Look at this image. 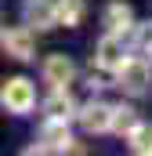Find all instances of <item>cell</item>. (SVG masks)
Wrapping results in <instances>:
<instances>
[{
    "mask_svg": "<svg viewBox=\"0 0 152 156\" xmlns=\"http://www.w3.org/2000/svg\"><path fill=\"white\" fill-rule=\"evenodd\" d=\"M43 113L54 120H69V116H80V109H76L73 94L65 91V87H51V98L43 102Z\"/></svg>",
    "mask_w": 152,
    "mask_h": 156,
    "instance_id": "obj_10",
    "label": "cell"
},
{
    "mask_svg": "<svg viewBox=\"0 0 152 156\" xmlns=\"http://www.w3.org/2000/svg\"><path fill=\"white\" fill-rule=\"evenodd\" d=\"M116 80H119V87H123L127 94H141V91H149V83H152V66L145 58H127V62L119 66Z\"/></svg>",
    "mask_w": 152,
    "mask_h": 156,
    "instance_id": "obj_3",
    "label": "cell"
},
{
    "mask_svg": "<svg viewBox=\"0 0 152 156\" xmlns=\"http://www.w3.org/2000/svg\"><path fill=\"white\" fill-rule=\"evenodd\" d=\"M80 123H83L87 134H105V131H112V105H105V102L83 105V109H80Z\"/></svg>",
    "mask_w": 152,
    "mask_h": 156,
    "instance_id": "obj_8",
    "label": "cell"
},
{
    "mask_svg": "<svg viewBox=\"0 0 152 156\" xmlns=\"http://www.w3.org/2000/svg\"><path fill=\"white\" fill-rule=\"evenodd\" d=\"M145 51H149V55H152V44H149V47H145Z\"/></svg>",
    "mask_w": 152,
    "mask_h": 156,
    "instance_id": "obj_14",
    "label": "cell"
},
{
    "mask_svg": "<svg viewBox=\"0 0 152 156\" xmlns=\"http://www.w3.org/2000/svg\"><path fill=\"white\" fill-rule=\"evenodd\" d=\"M83 22V0H62L58 4V26H80Z\"/></svg>",
    "mask_w": 152,
    "mask_h": 156,
    "instance_id": "obj_12",
    "label": "cell"
},
{
    "mask_svg": "<svg viewBox=\"0 0 152 156\" xmlns=\"http://www.w3.org/2000/svg\"><path fill=\"white\" fill-rule=\"evenodd\" d=\"M0 102H4V109H7V113L26 116V113L36 105V91H33V83H29L26 76H11V80H4Z\"/></svg>",
    "mask_w": 152,
    "mask_h": 156,
    "instance_id": "obj_1",
    "label": "cell"
},
{
    "mask_svg": "<svg viewBox=\"0 0 152 156\" xmlns=\"http://www.w3.org/2000/svg\"><path fill=\"white\" fill-rule=\"evenodd\" d=\"M127 142H130V149H134V153H152V127L138 123V127H134V134H130Z\"/></svg>",
    "mask_w": 152,
    "mask_h": 156,
    "instance_id": "obj_13",
    "label": "cell"
},
{
    "mask_svg": "<svg viewBox=\"0 0 152 156\" xmlns=\"http://www.w3.org/2000/svg\"><path fill=\"white\" fill-rule=\"evenodd\" d=\"M94 62H98V69H105V73H119V66L127 62V51H123L119 33H105V37L98 40V47H94Z\"/></svg>",
    "mask_w": 152,
    "mask_h": 156,
    "instance_id": "obj_4",
    "label": "cell"
},
{
    "mask_svg": "<svg viewBox=\"0 0 152 156\" xmlns=\"http://www.w3.org/2000/svg\"><path fill=\"white\" fill-rule=\"evenodd\" d=\"M40 73H43V80H47L51 87H69L73 76H76V66H73L69 55H47Z\"/></svg>",
    "mask_w": 152,
    "mask_h": 156,
    "instance_id": "obj_6",
    "label": "cell"
},
{
    "mask_svg": "<svg viewBox=\"0 0 152 156\" xmlns=\"http://www.w3.org/2000/svg\"><path fill=\"white\" fill-rule=\"evenodd\" d=\"M22 22L29 29H51V26H58V4L54 0H22Z\"/></svg>",
    "mask_w": 152,
    "mask_h": 156,
    "instance_id": "obj_5",
    "label": "cell"
},
{
    "mask_svg": "<svg viewBox=\"0 0 152 156\" xmlns=\"http://www.w3.org/2000/svg\"><path fill=\"white\" fill-rule=\"evenodd\" d=\"M4 51H7L11 58H18V62H29L33 51H36L29 26H11V29H4Z\"/></svg>",
    "mask_w": 152,
    "mask_h": 156,
    "instance_id": "obj_7",
    "label": "cell"
},
{
    "mask_svg": "<svg viewBox=\"0 0 152 156\" xmlns=\"http://www.w3.org/2000/svg\"><path fill=\"white\" fill-rule=\"evenodd\" d=\"M102 26L109 29V33H130L134 29V11H130V4H123V0H112L105 11H102Z\"/></svg>",
    "mask_w": 152,
    "mask_h": 156,
    "instance_id": "obj_9",
    "label": "cell"
},
{
    "mask_svg": "<svg viewBox=\"0 0 152 156\" xmlns=\"http://www.w3.org/2000/svg\"><path fill=\"white\" fill-rule=\"evenodd\" d=\"M134 127H138V113H134L130 105H112V131H116V134L130 138Z\"/></svg>",
    "mask_w": 152,
    "mask_h": 156,
    "instance_id": "obj_11",
    "label": "cell"
},
{
    "mask_svg": "<svg viewBox=\"0 0 152 156\" xmlns=\"http://www.w3.org/2000/svg\"><path fill=\"white\" fill-rule=\"evenodd\" d=\"M65 123H69V120L47 116V123L40 127V142L29 145L26 153H65V149H73V138H69V127H65Z\"/></svg>",
    "mask_w": 152,
    "mask_h": 156,
    "instance_id": "obj_2",
    "label": "cell"
}]
</instances>
